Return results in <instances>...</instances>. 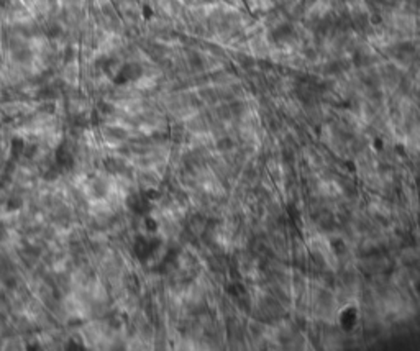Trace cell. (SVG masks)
Segmentation results:
<instances>
[{
    "label": "cell",
    "mask_w": 420,
    "mask_h": 351,
    "mask_svg": "<svg viewBox=\"0 0 420 351\" xmlns=\"http://www.w3.org/2000/svg\"><path fill=\"white\" fill-rule=\"evenodd\" d=\"M141 78V67L135 62H128V64H123L117 71L115 74V82L117 84H126L132 82V80H138Z\"/></svg>",
    "instance_id": "1"
},
{
    "label": "cell",
    "mask_w": 420,
    "mask_h": 351,
    "mask_svg": "<svg viewBox=\"0 0 420 351\" xmlns=\"http://www.w3.org/2000/svg\"><path fill=\"white\" fill-rule=\"evenodd\" d=\"M74 156H72L71 150L66 145H61L54 151V166H58L60 171H71L74 168Z\"/></svg>",
    "instance_id": "2"
},
{
    "label": "cell",
    "mask_w": 420,
    "mask_h": 351,
    "mask_svg": "<svg viewBox=\"0 0 420 351\" xmlns=\"http://www.w3.org/2000/svg\"><path fill=\"white\" fill-rule=\"evenodd\" d=\"M133 250H135V254H137V258L140 261H146L153 254L155 246H153V241L148 240V238H138V240L135 241Z\"/></svg>",
    "instance_id": "3"
},
{
    "label": "cell",
    "mask_w": 420,
    "mask_h": 351,
    "mask_svg": "<svg viewBox=\"0 0 420 351\" xmlns=\"http://www.w3.org/2000/svg\"><path fill=\"white\" fill-rule=\"evenodd\" d=\"M90 194H92L94 197H97V199L105 197V194H107V182L103 181V179H100V177H96L92 182H90Z\"/></svg>",
    "instance_id": "4"
},
{
    "label": "cell",
    "mask_w": 420,
    "mask_h": 351,
    "mask_svg": "<svg viewBox=\"0 0 420 351\" xmlns=\"http://www.w3.org/2000/svg\"><path fill=\"white\" fill-rule=\"evenodd\" d=\"M25 150H26V143L21 138H13L12 139V157L13 159H18V157L25 156Z\"/></svg>",
    "instance_id": "5"
},
{
    "label": "cell",
    "mask_w": 420,
    "mask_h": 351,
    "mask_svg": "<svg viewBox=\"0 0 420 351\" xmlns=\"http://www.w3.org/2000/svg\"><path fill=\"white\" fill-rule=\"evenodd\" d=\"M105 169L108 171V173H112V174H119V173H121V171L125 169V164L121 163V159H117V157H108V159L105 161Z\"/></svg>",
    "instance_id": "6"
},
{
    "label": "cell",
    "mask_w": 420,
    "mask_h": 351,
    "mask_svg": "<svg viewBox=\"0 0 420 351\" xmlns=\"http://www.w3.org/2000/svg\"><path fill=\"white\" fill-rule=\"evenodd\" d=\"M108 135H110L112 138H115V139H123V138L126 136L125 130L117 128V127H110V128H108Z\"/></svg>",
    "instance_id": "7"
},
{
    "label": "cell",
    "mask_w": 420,
    "mask_h": 351,
    "mask_svg": "<svg viewBox=\"0 0 420 351\" xmlns=\"http://www.w3.org/2000/svg\"><path fill=\"white\" fill-rule=\"evenodd\" d=\"M18 207H21V200L20 199H10L8 202V210H15Z\"/></svg>",
    "instance_id": "8"
}]
</instances>
